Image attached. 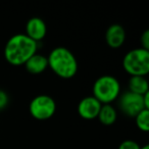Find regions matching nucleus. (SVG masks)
<instances>
[{
  "mask_svg": "<svg viewBox=\"0 0 149 149\" xmlns=\"http://www.w3.org/2000/svg\"><path fill=\"white\" fill-rule=\"evenodd\" d=\"M37 48V42L25 34H17L7 41L4 48V57L13 65H22L36 54Z\"/></svg>",
  "mask_w": 149,
  "mask_h": 149,
  "instance_id": "1",
  "label": "nucleus"
},
{
  "mask_svg": "<svg viewBox=\"0 0 149 149\" xmlns=\"http://www.w3.org/2000/svg\"><path fill=\"white\" fill-rule=\"evenodd\" d=\"M48 66L62 79H70L77 74L78 62L74 55L64 47H56L50 52Z\"/></svg>",
  "mask_w": 149,
  "mask_h": 149,
  "instance_id": "2",
  "label": "nucleus"
},
{
  "mask_svg": "<svg viewBox=\"0 0 149 149\" xmlns=\"http://www.w3.org/2000/svg\"><path fill=\"white\" fill-rule=\"evenodd\" d=\"M123 66L132 77H145L149 72V51L143 48L131 50L125 55Z\"/></svg>",
  "mask_w": 149,
  "mask_h": 149,
  "instance_id": "3",
  "label": "nucleus"
},
{
  "mask_svg": "<svg viewBox=\"0 0 149 149\" xmlns=\"http://www.w3.org/2000/svg\"><path fill=\"white\" fill-rule=\"evenodd\" d=\"M120 83L112 76H102L93 85V97L101 104H109L114 101L120 95Z\"/></svg>",
  "mask_w": 149,
  "mask_h": 149,
  "instance_id": "4",
  "label": "nucleus"
},
{
  "mask_svg": "<svg viewBox=\"0 0 149 149\" xmlns=\"http://www.w3.org/2000/svg\"><path fill=\"white\" fill-rule=\"evenodd\" d=\"M30 113L33 118L39 120H45L54 114L56 104L53 98L48 95L36 96L30 103Z\"/></svg>",
  "mask_w": 149,
  "mask_h": 149,
  "instance_id": "5",
  "label": "nucleus"
},
{
  "mask_svg": "<svg viewBox=\"0 0 149 149\" xmlns=\"http://www.w3.org/2000/svg\"><path fill=\"white\" fill-rule=\"evenodd\" d=\"M118 106L122 112L130 118H135L143 109H146L143 102V96L128 91L123 94L118 101Z\"/></svg>",
  "mask_w": 149,
  "mask_h": 149,
  "instance_id": "6",
  "label": "nucleus"
},
{
  "mask_svg": "<svg viewBox=\"0 0 149 149\" xmlns=\"http://www.w3.org/2000/svg\"><path fill=\"white\" fill-rule=\"evenodd\" d=\"M102 104L93 96H88L80 101L78 105V112L80 116L85 120H93L97 118Z\"/></svg>",
  "mask_w": 149,
  "mask_h": 149,
  "instance_id": "7",
  "label": "nucleus"
},
{
  "mask_svg": "<svg viewBox=\"0 0 149 149\" xmlns=\"http://www.w3.org/2000/svg\"><path fill=\"white\" fill-rule=\"evenodd\" d=\"M26 36L35 42H39L46 36L47 28L44 21L40 17H32L26 25Z\"/></svg>",
  "mask_w": 149,
  "mask_h": 149,
  "instance_id": "8",
  "label": "nucleus"
},
{
  "mask_svg": "<svg viewBox=\"0 0 149 149\" xmlns=\"http://www.w3.org/2000/svg\"><path fill=\"white\" fill-rule=\"evenodd\" d=\"M126 39V32L120 25H111L105 33V41L111 48H118L124 44Z\"/></svg>",
  "mask_w": 149,
  "mask_h": 149,
  "instance_id": "9",
  "label": "nucleus"
},
{
  "mask_svg": "<svg viewBox=\"0 0 149 149\" xmlns=\"http://www.w3.org/2000/svg\"><path fill=\"white\" fill-rule=\"evenodd\" d=\"M27 70L32 74H38L43 72L48 66V59L41 54H34L25 63Z\"/></svg>",
  "mask_w": 149,
  "mask_h": 149,
  "instance_id": "10",
  "label": "nucleus"
},
{
  "mask_svg": "<svg viewBox=\"0 0 149 149\" xmlns=\"http://www.w3.org/2000/svg\"><path fill=\"white\" fill-rule=\"evenodd\" d=\"M129 91L141 96L149 92L148 82L145 79V77H140V76L131 77L129 81Z\"/></svg>",
  "mask_w": 149,
  "mask_h": 149,
  "instance_id": "11",
  "label": "nucleus"
},
{
  "mask_svg": "<svg viewBox=\"0 0 149 149\" xmlns=\"http://www.w3.org/2000/svg\"><path fill=\"white\" fill-rule=\"evenodd\" d=\"M98 118L100 123L105 126H110L116 120V111L113 106L110 104H103L100 108V111L98 113Z\"/></svg>",
  "mask_w": 149,
  "mask_h": 149,
  "instance_id": "12",
  "label": "nucleus"
},
{
  "mask_svg": "<svg viewBox=\"0 0 149 149\" xmlns=\"http://www.w3.org/2000/svg\"><path fill=\"white\" fill-rule=\"evenodd\" d=\"M136 125L141 131L148 132L149 131V109H143L136 116Z\"/></svg>",
  "mask_w": 149,
  "mask_h": 149,
  "instance_id": "13",
  "label": "nucleus"
},
{
  "mask_svg": "<svg viewBox=\"0 0 149 149\" xmlns=\"http://www.w3.org/2000/svg\"><path fill=\"white\" fill-rule=\"evenodd\" d=\"M141 147L137 144L135 141L132 140H126L124 142H122V144L120 145L118 149H140Z\"/></svg>",
  "mask_w": 149,
  "mask_h": 149,
  "instance_id": "14",
  "label": "nucleus"
},
{
  "mask_svg": "<svg viewBox=\"0 0 149 149\" xmlns=\"http://www.w3.org/2000/svg\"><path fill=\"white\" fill-rule=\"evenodd\" d=\"M7 104H8V96H7L6 92L0 90V110L4 109Z\"/></svg>",
  "mask_w": 149,
  "mask_h": 149,
  "instance_id": "15",
  "label": "nucleus"
},
{
  "mask_svg": "<svg viewBox=\"0 0 149 149\" xmlns=\"http://www.w3.org/2000/svg\"><path fill=\"white\" fill-rule=\"evenodd\" d=\"M141 44H142V48L145 50L149 49V31H146L143 33V35L141 36Z\"/></svg>",
  "mask_w": 149,
  "mask_h": 149,
  "instance_id": "16",
  "label": "nucleus"
},
{
  "mask_svg": "<svg viewBox=\"0 0 149 149\" xmlns=\"http://www.w3.org/2000/svg\"><path fill=\"white\" fill-rule=\"evenodd\" d=\"M143 102H144V106L146 109H149V92L143 95Z\"/></svg>",
  "mask_w": 149,
  "mask_h": 149,
  "instance_id": "17",
  "label": "nucleus"
},
{
  "mask_svg": "<svg viewBox=\"0 0 149 149\" xmlns=\"http://www.w3.org/2000/svg\"><path fill=\"white\" fill-rule=\"evenodd\" d=\"M140 149H149V146H148V145H145V146L141 147Z\"/></svg>",
  "mask_w": 149,
  "mask_h": 149,
  "instance_id": "18",
  "label": "nucleus"
}]
</instances>
